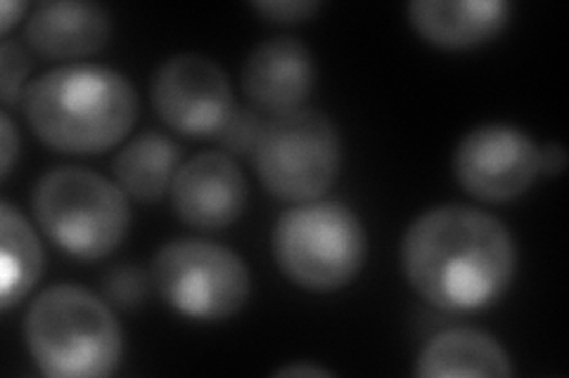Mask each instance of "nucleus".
<instances>
[{
    "mask_svg": "<svg viewBox=\"0 0 569 378\" xmlns=\"http://www.w3.org/2000/svg\"><path fill=\"white\" fill-rule=\"evenodd\" d=\"M148 277L136 265H117L104 277V296L117 308H136L148 296Z\"/></svg>",
    "mask_w": 569,
    "mask_h": 378,
    "instance_id": "17",
    "label": "nucleus"
},
{
    "mask_svg": "<svg viewBox=\"0 0 569 378\" xmlns=\"http://www.w3.org/2000/svg\"><path fill=\"white\" fill-rule=\"evenodd\" d=\"M33 213L48 237L79 260H100L123 242L131 223L127 192L96 171L62 166L33 187Z\"/></svg>",
    "mask_w": 569,
    "mask_h": 378,
    "instance_id": "5",
    "label": "nucleus"
},
{
    "mask_svg": "<svg viewBox=\"0 0 569 378\" xmlns=\"http://www.w3.org/2000/svg\"><path fill=\"white\" fill-rule=\"evenodd\" d=\"M29 55L22 45L6 41L0 45V100L3 106L17 104L24 98V81L29 74Z\"/></svg>",
    "mask_w": 569,
    "mask_h": 378,
    "instance_id": "18",
    "label": "nucleus"
},
{
    "mask_svg": "<svg viewBox=\"0 0 569 378\" xmlns=\"http://www.w3.org/2000/svg\"><path fill=\"white\" fill-rule=\"evenodd\" d=\"M252 8L276 24L307 22L320 10L318 0H257Z\"/></svg>",
    "mask_w": 569,
    "mask_h": 378,
    "instance_id": "20",
    "label": "nucleus"
},
{
    "mask_svg": "<svg viewBox=\"0 0 569 378\" xmlns=\"http://www.w3.org/2000/svg\"><path fill=\"white\" fill-rule=\"evenodd\" d=\"M416 376L447 378V376H510L512 362L498 340L479 329H447L432 336L416 359Z\"/></svg>",
    "mask_w": 569,
    "mask_h": 378,
    "instance_id": "14",
    "label": "nucleus"
},
{
    "mask_svg": "<svg viewBox=\"0 0 569 378\" xmlns=\"http://www.w3.org/2000/svg\"><path fill=\"white\" fill-rule=\"evenodd\" d=\"M176 215L194 229L233 225L247 206V180L226 152H204L178 168L171 185Z\"/></svg>",
    "mask_w": 569,
    "mask_h": 378,
    "instance_id": "10",
    "label": "nucleus"
},
{
    "mask_svg": "<svg viewBox=\"0 0 569 378\" xmlns=\"http://www.w3.org/2000/svg\"><path fill=\"white\" fill-rule=\"evenodd\" d=\"M276 376H332V371L316 365H288V367H280Z\"/></svg>",
    "mask_w": 569,
    "mask_h": 378,
    "instance_id": "24",
    "label": "nucleus"
},
{
    "mask_svg": "<svg viewBox=\"0 0 569 378\" xmlns=\"http://www.w3.org/2000/svg\"><path fill=\"white\" fill-rule=\"evenodd\" d=\"M408 22L427 43L466 50L496 39L510 22V6L506 0H413Z\"/></svg>",
    "mask_w": 569,
    "mask_h": 378,
    "instance_id": "12",
    "label": "nucleus"
},
{
    "mask_svg": "<svg viewBox=\"0 0 569 378\" xmlns=\"http://www.w3.org/2000/svg\"><path fill=\"white\" fill-rule=\"evenodd\" d=\"M539 147L508 123H485L468 131L453 154L458 185L479 202H510L539 177Z\"/></svg>",
    "mask_w": 569,
    "mask_h": 378,
    "instance_id": "8",
    "label": "nucleus"
},
{
    "mask_svg": "<svg viewBox=\"0 0 569 378\" xmlns=\"http://www.w3.org/2000/svg\"><path fill=\"white\" fill-rule=\"evenodd\" d=\"M152 102L171 131L190 137H217L236 112L226 71L198 52L173 55L157 69Z\"/></svg>",
    "mask_w": 569,
    "mask_h": 378,
    "instance_id": "9",
    "label": "nucleus"
},
{
    "mask_svg": "<svg viewBox=\"0 0 569 378\" xmlns=\"http://www.w3.org/2000/svg\"><path fill=\"white\" fill-rule=\"evenodd\" d=\"M152 284L171 310L202 321L233 317L252 292L249 267L236 251L204 239H173L159 248Z\"/></svg>",
    "mask_w": 569,
    "mask_h": 378,
    "instance_id": "7",
    "label": "nucleus"
},
{
    "mask_svg": "<svg viewBox=\"0 0 569 378\" xmlns=\"http://www.w3.org/2000/svg\"><path fill=\"white\" fill-rule=\"evenodd\" d=\"M0 234H3V279H0V308L12 310L24 300L43 275V246L24 215L10 202L0 204Z\"/></svg>",
    "mask_w": 569,
    "mask_h": 378,
    "instance_id": "16",
    "label": "nucleus"
},
{
    "mask_svg": "<svg viewBox=\"0 0 569 378\" xmlns=\"http://www.w3.org/2000/svg\"><path fill=\"white\" fill-rule=\"evenodd\" d=\"M31 131L67 154H98L129 135L138 116V93L121 71L104 64H64L24 90Z\"/></svg>",
    "mask_w": 569,
    "mask_h": 378,
    "instance_id": "2",
    "label": "nucleus"
},
{
    "mask_svg": "<svg viewBox=\"0 0 569 378\" xmlns=\"http://www.w3.org/2000/svg\"><path fill=\"white\" fill-rule=\"evenodd\" d=\"M252 156L263 187L278 200L313 202L340 175V133L328 114L301 106L263 121Z\"/></svg>",
    "mask_w": 569,
    "mask_h": 378,
    "instance_id": "6",
    "label": "nucleus"
},
{
    "mask_svg": "<svg viewBox=\"0 0 569 378\" xmlns=\"http://www.w3.org/2000/svg\"><path fill=\"white\" fill-rule=\"evenodd\" d=\"M112 31V17L98 3L46 0L27 22L29 45L50 60H71L98 52Z\"/></svg>",
    "mask_w": 569,
    "mask_h": 378,
    "instance_id": "13",
    "label": "nucleus"
},
{
    "mask_svg": "<svg viewBox=\"0 0 569 378\" xmlns=\"http://www.w3.org/2000/svg\"><path fill=\"white\" fill-rule=\"evenodd\" d=\"M273 258L280 273L307 292H337L356 279L368 256L359 215L335 200L301 202L276 221Z\"/></svg>",
    "mask_w": 569,
    "mask_h": 378,
    "instance_id": "4",
    "label": "nucleus"
},
{
    "mask_svg": "<svg viewBox=\"0 0 569 378\" xmlns=\"http://www.w3.org/2000/svg\"><path fill=\"white\" fill-rule=\"evenodd\" d=\"M261 129H263V119L254 110H240V106H236V112L230 114V119L226 121V125L217 137L228 152L247 154V152H254Z\"/></svg>",
    "mask_w": 569,
    "mask_h": 378,
    "instance_id": "19",
    "label": "nucleus"
},
{
    "mask_svg": "<svg viewBox=\"0 0 569 378\" xmlns=\"http://www.w3.org/2000/svg\"><path fill=\"white\" fill-rule=\"evenodd\" d=\"M27 350L52 378L110 376L123 357V331L110 305L74 284L39 294L24 317Z\"/></svg>",
    "mask_w": 569,
    "mask_h": 378,
    "instance_id": "3",
    "label": "nucleus"
},
{
    "mask_svg": "<svg viewBox=\"0 0 569 378\" xmlns=\"http://www.w3.org/2000/svg\"><path fill=\"white\" fill-rule=\"evenodd\" d=\"M27 8L29 6L24 0H20V3H17V0H3V3H0V31L8 33L17 22L22 20Z\"/></svg>",
    "mask_w": 569,
    "mask_h": 378,
    "instance_id": "23",
    "label": "nucleus"
},
{
    "mask_svg": "<svg viewBox=\"0 0 569 378\" xmlns=\"http://www.w3.org/2000/svg\"><path fill=\"white\" fill-rule=\"evenodd\" d=\"M0 145H3L0 147V156H3V177H8L14 164V156L20 152V140H17L14 123L8 112L0 114Z\"/></svg>",
    "mask_w": 569,
    "mask_h": 378,
    "instance_id": "21",
    "label": "nucleus"
},
{
    "mask_svg": "<svg viewBox=\"0 0 569 378\" xmlns=\"http://www.w3.org/2000/svg\"><path fill=\"white\" fill-rule=\"evenodd\" d=\"M567 166V154L558 142H548L546 147H539V168L546 175H560Z\"/></svg>",
    "mask_w": 569,
    "mask_h": 378,
    "instance_id": "22",
    "label": "nucleus"
},
{
    "mask_svg": "<svg viewBox=\"0 0 569 378\" xmlns=\"http://www.w3.org/2000/svg\"><path fill=\"white\" fill-rule=\"evenodd\" d=\"M313 83L316 62L311 50L292 35L259 43L242 69L247 98L271 116L301 110Z\"/></svg>",
    "mask_w": 569,
    "mask_h": 378,
    "instance_id": "11",
    "label": "nucleus"
},
{
    "mask_svg": "<svg viewBox=\"0 0 569 378\" xmlns=\"http://www.w3.org/2000/svg\"><path fill=\"white\" fill-rule=\"evenodd\" d=\"M401 267L408 284L435 308L475 313L510 289L518 246L496 215L466 204H443L408 225Z\"/></svg>",
    "mask_w": 569,
    "mask_h": 378,
    "instance_id": "1",
    "label": "nucleus"
},
{
    "mask_svg": "<svg viewBox=\"0 0 569 378\" xmlns=\"http://www.w3.org/2000/svg\"><path fill=\"white\" fill-rule=\"evenodd\" d=\"M181 168V147L157 131L140 133L114 159L117 185L138 202H159Z\"/></svg>",
    "mask_w": 569,
    "mask_h": 378,
    "instance_id": "15",
    "label": "nucleus"
}]
</instances>
